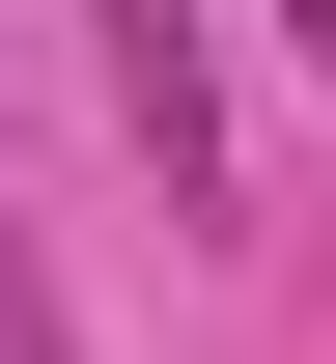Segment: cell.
Masks as SVG:
<instances>
[{
    "mask_svg": "<svg viewBox=\"0 0 336 364\" xmlns=\"http://www.w3.org/2000/svg\"><path fill=\"white\" fill-rule=\"evenodd\" d=\"M0 364H85V309H56V280H28V252H0Z\"/></svg>",
    "mask_w": 336,
    "mask_h": 364,
    "instance_id": "cell-1",
    "label": "cell"
},
{
    "mask_svg": "<svg viewBox=\"0 0 336 364\" xmlns=\"http://www.w3.org/2000/svg\"><path fill=\"white\" fill-rule=\"evenodd\" d=\"M281 28H308V56H336V0H281Z\"/></svg>",
    "mask_w": 336,
    "mask_h": 364,
    "instance_id": "cell-2",
    "label": "cell"
}]
</instances>
